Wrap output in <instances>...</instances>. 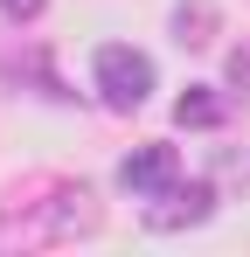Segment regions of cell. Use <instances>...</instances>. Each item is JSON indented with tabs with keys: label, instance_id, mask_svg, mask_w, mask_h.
I'll return each mask as SVG.
<instances>
[{
	"label": "cell",
	"instance_id": "6da1fadb",
	"mask_svg": "<svg viewBox=\"0 0 250 257\" xmlns=\"http://www.w3.org/2000/svg\"><path fill=\"white\" fill-rule=\"evenodd\" d=\"M97 229V195L83 188V181H56L42 202H14V209H0V250L7 243H70V236H90Z\"/></svg>",
	"mask_w": 250,
	"mask_h": 257
},
{
	"label": "cell",
	"instance_id": "7a4b0ae2",
	"mask_svg": "<svg viewBox=\"0 0 250 257\" xmlns=\"http://www.w3.org/2000/svg\"><path fill=\"white\" fill-rule=\"evenodd\" d=\"M90 77H97V97L111 111H139L153 97V56H139V49H125V42H104L97 63H90Z\"/></svg>",
	"mask_w": 250,
	"mask_h": 257
},
{
	"label": "cell",
	"instance_id": "3957f363",
	"mask_svg": "<svg viewBox=\"0 0 250 257\" xmlns=\"http://www.w3.org/2000/svg\"><path fill=\"white\" fill-rule=\"evenodd\" d=\"M215 215V188L208 181H174V188H160L153 202H146V229H195V222H208Z\"/></svg>",
	"mask_w": 250,
	"mask_h": 257
},
{
	"label": "cell",
	"instance_id": "277c9868",
	"mask_svg": "<svg viewBox=\"0 0 250 257\" xmlns=\"http://www.w3.org/2000/svg\"><path fill=\"white\" fill-rule=\"evenodd\" d=\"M181 181V160H174V146H132L118 160V188L125 195H139V202H153L160 188Z\"/></svg>",
	"mask_w": 250,
	"mask_h": 257
},
{
	"label": "cell",
	"instance_id": "5b68a950",
	"mask_svg": "<svg viewBox=\"0 0 250 257\" xmlns=\"http://www.w3.org/2000/svg\"><path fill=\"white\" fill-rule=\"evenodd\" d=\"M208 35H215V0H181V7H174V42L202 49Z\"/></svg>",
	"mask_w": 250,
	"mask_h": 257
},
{
	"label": "cell",
	"instance_id": "8992f818",
	"mask_svg": "<svg viewBox=\"0 0 250 257\" xmlns=\"http://www.w3.org/2000/svg\"><path fill=\"white\" fill-rule=\"evenodd\" d=\"M174 118H181V125H222V97H215L208 84H195V90H181Z\"/></svg>",
	"mask_w": 250,
	"mask_h": 257
},
{
	"label": "cell",
	"instance_id": "52a82bcc",
	"mask_svg": "<svg viewBox=\"0 0 250 257\" xmlns=\"http://www.w3.org/2000/svg\"><path fill=\"white\" fill-rule=\"evenodd\" d=\"M0 14H7V21H35L42 0H0Z\"/></svg>",
	"mask_w": 250,
	"mask_h": 257
}]
</instances>
